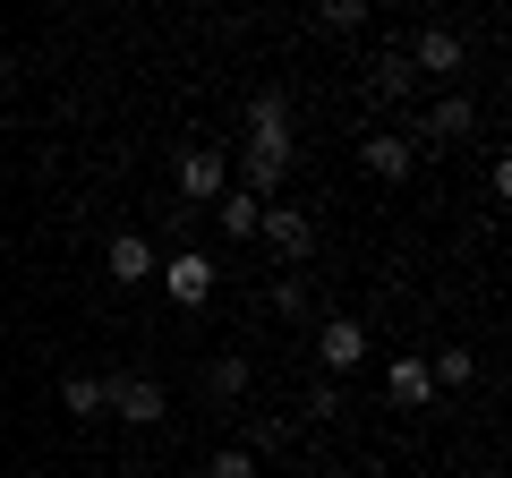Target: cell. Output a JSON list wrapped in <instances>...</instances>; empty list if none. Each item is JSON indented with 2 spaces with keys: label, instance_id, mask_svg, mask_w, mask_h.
<instances>
[{
  "label": "cell",
  "instance_id": "1",
  "mask_svg": "<svg viewBox=\"0 0 512 478\" xmlns=\"http://www.w3.org/2000/svg\"><path fill=\"white\" fill-rule=\"evenodd\" d=\"M154 282H163L171 308H205V299H214V282H222V265L205 257V248H171V257H154Z\"/></svg>",
  "mask_w": 512,
  "mask_h": 478
},
{
  "label": "cell",
  "instance_id": "2",
  "mask_svg": "<svg viewBox=\"0 0 512 478\" xmlns=\"http://www.w3.org/2000/svg\"><path fill=\"white\" fill-rule=\"evenodd\" d=\"M248 154H282V163H299L291 94H282V86H256V94H248Z\"/></svg>",
  "mask_w": 512,
  "mask_h": 478
},
{
  "label": "cell",
  "instance_id": "3",
  "mask_svg": "<svg viewBox=\"0 0 512 478\" xmlns=\"http://www.w3.org/2000/svg\"><path fill=\"white\" fill-rule=\"evenodd\" d=\"M103 419L120 427H163L171 419V393L154 376H103Z\"/></svg>",
  "mask_w": 512,
  "mask_h": 478
},
{
  "label": "cell",
  "instance_id": "4",
  "mask_svg": "<svg viewBox=\"0 0 512 478\" xmlns=\"http://www.w3.org/2000/svg\"><path fill=\"white\" fill-rule=\"evenodd\" d=\"M461 137H478V103L470 94H436V103L410 120V146H461Z\"/></svg>",
  "mask_w": 512,
  "mask_h": 478
},
{
  "label": "cell",
  "instance_id": "5",
  "mask_svg": "<svg viewBox=\"0 0 512 478\" xmlns=\"http://www.w3.org/2000/svg\"><path fill=\"white\" fill-rule=\"evenodd\" d=\"M171 180H180V205H214L222 188H231V154H222V146H188Z\"/></svg>",
  "mask_w": 512,
  "mask_h": 478
},
{
  "label": "cell",
  "instance_id": "6",
  "mask_svg": "<svg viewBox=\"0 0 512 478\" xmlns=\"http://www.w3.org/2000/svg\"><path fill=\"white\" fill-rule=\"evenodd\" d=\"M256 239H265V248H274V257H308V248H316V214H299V205H265V222H256Z\"/></svg>",
  "mask_w": 512,
  "mask_h": 478
},
{
  "label": "cell",
  "instance_id": "7",
  "mask_svg": "<svg viewBox=\"0 0 512 478\" xmlns=\"http://www.w3.org/2000/svg\"><path fill=\"white\" fill-rule=\"evenodd\" d=\"M402 52H410V69H419V77H461V69H470V52H461L453 26H419Z\"/></svg>",
  "mask_w": 512,
  "mask_h": 478
},
{
  "label": "cell",
  "instance_id": "8",
  "mask_svg": "<svg viewBox=\"0 0 512 478\" xmlns=\"http://www.w3.org/2000/svg\"><path fill=\"white\" fill-rule=\"evenodd\" d=\"M359 163H367V180H393V188H402L410 171H419V146H410V129H376L359 146Z\"/></svg>",
  "mask_w": 512,
  "mask_h": 478
},
{
  "label": "cell",
  "instance_id": "9",
  "mask_svg": "<svg viewBox=\"0 0 512 478\" xmlns=\"http://www.w3.org/2000/svg\"><path fill=\"white\" fill-rule=\"evenodd\" d=\"M316 359H325V376H350L367 359V325L359 316H325V325H316Z\"/></svg>",
  "mask_w": 512,
  "mask_h": 478
},
{
  "label": "cell",
  "instance_id": "10",
  "mask_svg": "<svg viewBox=\"0 0 512 478\" xmlns=\"http://www.w3.org/2000/svg\"><path fill=\"white\" fill-rule=\"evenodd\" d=\"M103 265H111V282H120V291H137V282H154V239H146V231H111Z\"/></svg>",
  "mask_w": 512,
  "mask_h": 478
},
{
  "label": "cell",
  "instance_id": "11",
  "mask_svg": "<svg viewBox=\"0 0 512 478\" xmlns=\"http://www.w3.org/2000/svg\"><path fill=\"white\" fill-rule=\"evenodd\" d=\"M205 214H214V222H222V239H256V222H265V205H256V197H248V188H222V197H214V205H205Z\"/></svg>",
  "mask_w": 512,
  "mask_h": 478
},
{
  "label": "cell",
  "instance_id": "12",
  "mask_svg": "<svg viewBox=\"0 0 512 478\" xmlns=\"http://www.w3.org/2000/svg\"><path fill=\"white\" fill-rule=\"evenodd\" d=\"M384 393H393L402 410H427V402H436V376H427V359H393V376H384Z\"/></svg>",
  "mask_w": 512,
  "mask_h": 478
},
{
  "label": "cell",
  "instance_id": "13",
  "mask_svg": "<svg viewBox=\"0 0 512 478\" xmlns=\"http://www.w3.org/2000/svg\"><path fill=\"white\" fill-rule=\"evenodd\" d=\"M205 402H248V359H239V350L205 359Z\"/></svg>",
  "mask_w": 512,
  "mask_h": 478
},
{
  "label": "cell",
  "instance_id": "14",
  "mask_svg": "<svg viewBox=\"0 0 512 478\" xmlns=\"http://www.w3.org/2000/svg\"><path fill=\"white\" fill-rule=\"evenodd\" d=\"M376 94H384V103H410V94H419V69H410L402 43H384V60H376Z\"/></svg>",
  "mask_w": 512,
  "mask_h": 478
},
{
  "label": "cell",
  "instance_id": "15",
  "mask_svg": "<svg viewBox=\"0 0 512 478\" xmlns=\"http://www.w3.org/2000/svg\"><path fill=\"white\" fill-rule=\"evenodd\" d=\"M60 410L69 419H103V376H60Z\"/></svg>",
  "mask_w": 512,
  "mask_h": 478
},
{
  "label": "cell",
  "instance_id": "16",
  "mask_svg": "<svg viewBox=\"0 0 512 478\" xmlns=\"http://www.w3.org/2000/svg\"><path fill=\"white\" fill-rule=\"evenodd\" d=\"M367 9H376V0H316V26H325V35H359Z\"/></svg>",
  "mask_w": 512,
  "mask_h": 478
},
{
  "label": "cell",
  "instance_id": "17",
  "mask_svg": "<svg viewBox=\"0 0 512 478\" xmlns=\"http://www.w3.org/2000/svg\"><path fill=\"white\" fill-rule=\"evenodd\" d=\"M427 376H436V385H470V376H478L470 342H444V350H436V368H427Z\"/></svg>",
  "mask_w": 512,
  "mask_h": 478
},
{
  "label": "cell",
  "instance_id": "18",
  "mask_svg": "<svg viewBox=\"0 0 512 478\" xmlns=\"http://www.w3.org/2000/svg\"><path fill=\"white\" fill-rule=\"evenodd\" d=\"M350 410V393H342V376H316V393H308V419L325 427V419H342Z\"/></svg>",
  "mask_w": 512,
  "mask_h": 478
},
{
  "label": "cell",
  "instance_id": "19",
  "mask_svg": "<svg viewBox=\"0 0 512 478\" xmlns=\"http://www.w3.org/2000/svg\"><path fill=\"white\" fill-rule=\"evenodd\" d=\"M205 478H256V453L248 444H222V453L205 461Z\"/></svg>",
  "mask_w": 512,
  "mask_h": 478
},
{
  "label": "cell",
  "instance_id": "20",
  "mask_svg": "<svg viewBox=\"0 0 512 478\" xmlns=\"http://www.w3.org/2000/svg\"><path fill=\"white\" fill-rule=\"evenodd\" d=\"M282 444H291V436H282L274 419H256V427H248V453H256V461H265V453H282Z\"/></svg>",
  "mask_w": 512,
  "mask_h": 478
},
{
  "label": "cell",
  "instance_id": "21",
  "mask_svg": "<svg viewBox=\"0 0 512 478\" xmlns=\"http://www.w3.org/2000/svg\"><path fill=\"white\" fill-rule=\"evenodd\" d=\"M0 86H9V52H0Z\"/></svg>",
  "mask_w": 512,
  "mask_h": 478
},
{
  "label": "cell",
  "instance_id": "22",
  "mask_svg": "<svg viewBox=\"0 0 512 478\" xmlns=\"http://www.w3.org/2000/svg\"><path fill=\"white\" fill-rule=\"evenodd\" d=\"M402 9H427V0H402Z\"/></svg>",
  "mask_w": 512,
  "mask_h": 478
}]
</instances>
